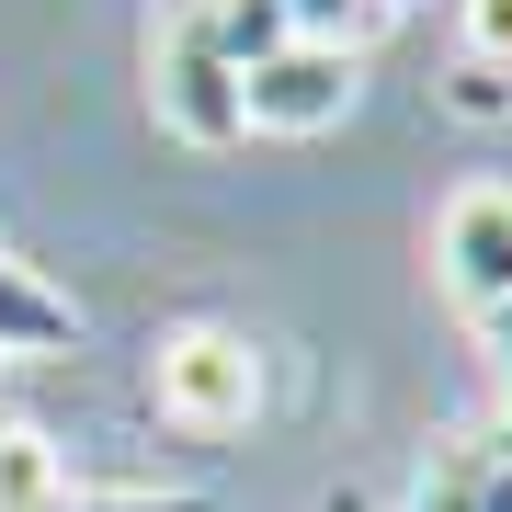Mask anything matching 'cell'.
Listing matches in <instances>:
<instances>
[{
  "label": "cell",
  "mask_w": 512,
  "mask_h": 512,
  "mask_svg": "<svg viewBox=\"0 0 512 512\" xmlns=\"http://www.w3.org/2000/svg\"><path fill=\"white\" fill-rule=\"evenodd\" d=\"M285 12V35H308V46H353L365 57L387 23H399V0H274Z\"/></svg>",
  "instance_id": "cell-7"
},
{
  "label": "cell",
  "mask_w": 512,
  "mask_h": 512,
  "mask_svg": "<svg viewBox=\"0 0 512 512\" xmlns=\"http://www.w3.org/2000/svg\"><path fill=\"white\" fill-rule=\"evenodd\" d=\"M490 456H501V467H512V399H501V421H490Z\"/></svg>",
  "instance_id": "cell-13"
},
{
  "label": "cell",
  "mask_w": 512,
  "mask_h": 512,
  "mask_svg": "<svg viewBox=\"0 0 512 512\" xmlns=\"http://www.w3.org/2000/svg\"><path fill=\"white\" fill-rule=\"evenodd\" d=\"M444 114H456V126H512V80L456 57V69H444Z\"/></svg>",
  "instance_id": "cell-8"
},
{
  "label": "cell",
  "mask_w": 512,
  "mask_h": 512,
  "mask_svg": "<svg viewBox=\"0 0 512 512\" xmlns=\"http://www.w3.org/2000/svg\"><path fill=\"white\" fill-rule=\"evenodd\" d=\"M353 103H365V57L353 46L285 35L262 69H239V126L251 137H330V126H353Z\"/></svg>",
  "instance_id": "cell-3"
},
{
  "label": "cell",
  "mask_w": 512,
  "mask_h": 512,
  "mask_svg": "<svg viewBox=\"0 0 512 512\" xmlns=\"http://www.w3.org/2000/svg\"><path fill=\"white\" fill-rule=\"evenodd\" d=\"M490 433H444L433 456H421V490H410V512H478V490H490Z\"/></svg>",
  "instance_id": "cell-6"
},
{
  "label": "cell",
  "mask_w": 512,
  "mask_h": 512,
  "mask_svg": "<svg viewBox=\"0 0 512 512\" xmlns=\"http://www.w3.org/2000/svg\"><path fill=\"white\" fill-rule=\"evenodd\" d=\"M148 399H160V421L194 433V444L251 433V421H262V353H251V330H228V319H171L160 342H148Z\"/></svg>",
  "instance_id": "cell-1"
},
{
  "label": "cell",
  "mask_w": 512,
  "mask_h": 512,
  "mask_svg": "<svg viewBox=\"0 0 512 512\" xmlns=\"http://www.w3.org/2000/svg\"><path fill=\"white\" fill-rule=\"evenodd\" d=\"M456 57L512 80V0H456Z\"/></svg>",
  "instance_id": "cell-9"
},
{
  "label": "cell",
  "mask_w": 512,
  "mask_h": 512,
  "mask_svg": "<svg viewBox=\"0 0 512 512\" xmlns=\"http://www.w3.org/2000/svg\"><path fill=\"white\" fill-rule=\"evenodd\" d=\"M69 512H217L205 490H69Z\"/></svg>",
  "instance_id": "cell-10"
},
{
  "label": "cell",
  "mask_w": 512,
  "mask_h": 512,
  "mask_svg": "<svg viewBox=\"0 0 512 512\" xmlns=\"http://www.w3.org/2000/svg\"><path fill=\"white\" fill-rule=\"evenodd\" d=\"M148 114H160L183 148H239V69L217 57L205 35V0H160V23H148Z\"/></svg>",
  "instance_id": "cell-2"
},
{
  "label": "cell",
  "mask_w": 512,
  "mask_h": 512,
  "mask_svg": "<svg viewBox=\"0 0 512 512\" xmlns=\"http://www.w3.org/2000/svg\"><path fill=\"white\" fill-rule=\"evenodd\" d=\"M478 512H512V467H490V490H478Z\"/></svg>",
  "instance_id": "cell-12"
},
{
  "label": "cell",
  "mask_w": 512,
  "mask_h": 512,
  "mask_svg": "<svg viewBox=\"0 0 512 512\" xmlns=\"http://www.w3.org/2000/svg\"><path fill=\"white\" fill-rule=\"evenodd\" d=\"M69 342H80V308L35 274V262L0 251V353H69Z\"/></svg>",
  "instance_id": "cell-5"
},
{
  "label": "cell",
  "mask_w": 512,
  "mask_h": 512,
  "mask_svg": "<svg viewBox=\"0 0 512 512\" xmlns=\"http://www.w3.org/2000/svg\"><path fill=\"white\" fill-rule=\"evenodd\" d=\"M433 274L444 296L478 319V308H512V183H456L433 217Z\"/></svg>",
  "instance_id": "cell-4"
},
{
  "label": "cell",
  "mask_w": 512,
  "mask_h": 512,
  "mask_svg": "<svg viewBox=\"0 0 512 512\" xmlns=\"http://www.w3.org/2000/svg\"><path fill=\"white\" fill-rule=\"evenodd\" d=\"M478 353H490L501 387H512V308H478Z\"/></svg>",
  "instance_id": "cell-11"
}]
</instances>
